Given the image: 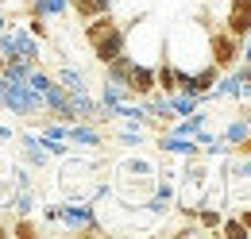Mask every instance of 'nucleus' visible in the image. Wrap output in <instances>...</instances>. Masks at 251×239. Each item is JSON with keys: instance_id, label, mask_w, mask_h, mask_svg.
<instances>
[{"instance_id": "f257e3e1", "label": "nucleus", "mask_w": 251, "mask_h": 239, "mask_svg": "<svg viewBox=\"0 0 251 239\" xmlns=\"http://www.w3.org/2000/svg\"><path fill=\"white\" fill-rule=\"evenodd\" d=\"M81 39H85L89 54H93V58L104 66L108 58L124 54L127 31H124V24H120L112 12H100V16H93V20H81Z\"/></svg>"}, {"instance_id": "f03ea898", "label": "nucleus", "mask_w": 251, "mask_h": 239, "mask_svg": "<svg viewBox=\"0 0 251 239\" xmlns=\"http://www.w3.org/2000/svg\"><path fill=\"white\" fill-rule=\"evenodd\" d=\"M205 54L224 73V70H232L236 62L248 54V39H236V35H228L224 27H209L205 31Z\"/></svg>"}, {"instance_id": "7ed1b4c3", "label": "nucleus", "mask_w": 251, "mask_h": 239, "mask_svg": "<svg viewBox=\"0 0 251 239\" xmlns=\"http://www.w3.org/2000/svg\"><path fill=\"white\" fill-rule=\"evenodd\" d=\"M124 89L131 100H143V96H151L155 93V66L151 62H131V70H127V77H124Z\"/></svg>"}, {"instance_id": "20e7f679", "label": "nucleus", "mask_w": 251, "mask_h": 239, "mask_svg": "<svg viewBox=\"0 0 251 239\" xmlns=\"http://www.w3.org/2000/svg\"><path fill=\"white\" fill-rule=\"evenodd\" d=\"M8 31H12V54L24 62H31V66H43V43L35 39L27 27H20L16 20L8 24Z\"/></svg>"}, {"instance_id": "39448f33", "label": "nucleus", "mask_w": 251, "mask_h": 239, "mask_svg": "<svg viewBox=\"0 0 251 239\" xmlns=\"http://www.w3.org/2000/svg\"><path fill=\"white\" fill-rule=\"evenodd\" d=\"M220 27L236 39H248L251 31V0H228L224 16H220Z\"/></svg>"}, {"instance_id": "423d86ee", "label": "nucleus", "mask_w": 251, "mask_h": 239, "mask_svg": "<svg viewBox=\"0 0 251 239\" xmlns=\"http://www.w3.org/2000/svg\"><path fill=\"white\" fill-rule=\"evenodd\" d=\"M66 139H70V147H77V150H97L108 135H104V127H97V123L74 120V123L66 127Z\"/></svg>"}, {"instance_id": "0eeeda50", "label": "nucleus", "mask_w": 251, "mask_h": 239, "mask_svg": "<svg viewBox=\"0 0 251 239\" xmlns=\"http://www.w3.org/2000/svg\"><path fill=\"white\" fill-rule=\"evenodd\" d=\"M178 77H182V70L162 54V58L155 62V89L158 93H174V89H178Z\"/></svg>"}, {"instance_id": "6e6552de", "label": "nucleus", "mask_w": 251, "mask_h": 239, "mask_svg": "<svg viewBox=\"0 0 251 239\" xmlns=\"http://www.w3.org/2000/svg\"><path fill=\"white\" fill-rule=\"evenodd\" d=\"M54 81H58L66 93H89L85 70H74V66H58V70H54Z\"/></svg>"}, {"instance_id": "1a4fd4ad", "label": "nucleus", "mask_w": 251, "mask_h": 239, "mask_svg": "<svg viewBox=\"0 0 251 239\" xmlns=\"http://www.w3.org/2000/svg\"><path fill=\"white\" fill-rule=\"evenodd\" d=\"M70 4V16L74 20H93L100 12H112L116 8V0H66Z\"/></svg>"}, {"instance_id": "9d476101", "label": "nucleus", "mask_w": 251, "mask_h": 239, "mask_svg": "<svg viewBox=\"0 0 251 239\" xmlns=\"http://www.w3.org/2000/svg\"><path fill=\"white\" fill-rule=\"evenodd\" d=\"M217 239H251V228L240 220V212H224L220 228H217Z\"/></svg>"}, {"instance_id": "9b49d317", "label": "nucleus", "mask_w": 251, "mask_h": 239, "mask_svg": "<svg viewBox=\"0 0 251 239\" xmlns=\"http://www.w3.org/2000/svg\"><path fill=\"white\" fill-rule=\"evenodd\" d=\"M97 100H100V104L108 108V116H112V108L124 104V100H131V96H127V89L120 85V81H108V77H104V81H100V93H97Z\"/></svg>"}, {"instance_id": "f8f14e48", "label": "nucleus", "mask_w": 251, "mask_h": 239, "mask_svg": "<svg viewBox=\"0 0 251 239\" xmlns=\"http://www.w3.org/2000/svg\"><path fill=\"white\" fill-rule=\"evenodd\" d=\"M12 236L16 239H35V236H43V224L31 220V216H12Z\"/></svg>"}, {"instance_id": "ddd939ff", "label": "nucleus", "mask_w": 251, "mask_h": 239, "mask_svg": "<svg viewBox=\"0 0 251 239\" xmlns=\"http://www.w3.org/2000/svg\"><path fill=\"white\" fill-rule=\"evenodd\" d=\"M24 24H27V31H31L39 43H50V20H43V16H27Z\"/></svg>"}, {"instance_id": "4468645a", "label": "nucleus", "mask_w": 251, "mask_h": 239, "mask_svg": "<svg viewBox=\"0 0 251 239\" xmlns=\"http://www.w3.org/2000/svg\"><path fill=\"white\" fill-rule=\"evenodd\" d=\"M12 131H16V127H8V123H0V143H12Z\"/></svg>"}, {"instance_id": "2eb2a0df", "label": "nucleus", "mask_w": 251, "mask_h": 239, "mask_svg": "<svg viewBox=\"0 0 251 239\" xmlns=\"http://www.w3.org/2000/svg\"><path fill=\"white\" fill-rule=\"evenodd\" d=\"M8 27V12H4V4H0V31Z\"/></svg>"}, {"instance_id": "dca6fc26", "label": "nucleus", "mask_w": 251, "mask_h": 239, "mask_svg": "<svg viewBox=\"0 0 251 239\" xmlns=\"http://www.w3.org/2000/svg\"><path fill=\"white\" fill-rule=\"evenodd\" d=\"M8 166H12V162H8V158H0V174H8Z\"/></svg>"}]
</instances>
